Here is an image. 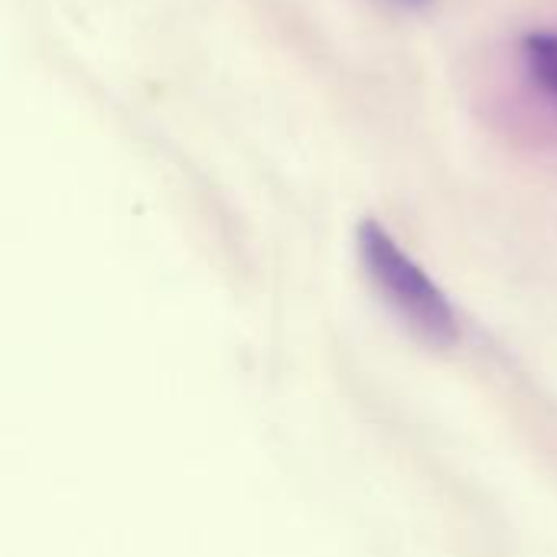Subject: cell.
<instances>
[{
    "label": "cell",
    "mask_w": 557,
    "mask_h": 557,
    "mask_svg": "<svg viewBox=\"0 0 557 557\" xmlns=\"http://www.w3.org/2000/svg\"><path fill=\"white\" fill-rule=\"evenodd\" d=\"M356 242L362 268L372 277L375 290L385 297V304L424 339L450 346L460 336V320L447 294L434 284V277L375 219H366L359 225Z\"/></svg>",
    "instance_id": "1"
},
{
    "label": "cell",
    "mask_w": 557,
    "mask_h": 557,
    "mask_svg": "<svg viewBox=\"0 0 557 557\" xmlns=\"http://www.w3.org/2000/svg\"><path fill=\"white\" fill-rule=\"evenodd\" d=\"M522 59L535 88L557 108V29H532L522 39Z\"/></svg>",
    "instance_id": "2"
},
{
    "label": "cell",
    "mask_w": 557,
    "mask_h": 557,
    "mask_svg": "<svg viewBox=\"0 0 557 557\" xmlns=\"http://www.w3.org/2000/svg\"><path fill=\"white\" fill-rule=\"evenodd\" d=\"M395 3H405V7H414L418 10V7H428L431 0H395Z\"/></svg>",
    "instance_id": "3"
}]
</instances>
